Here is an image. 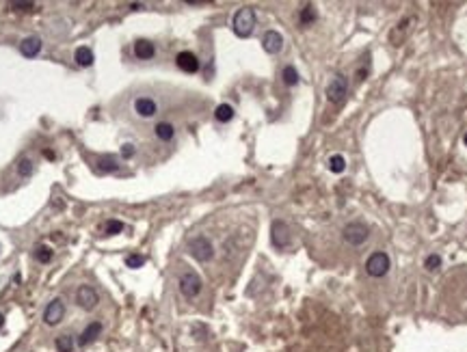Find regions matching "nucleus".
I'll return each instance as SVG.
<instances>
[{
	"label": "nucleus",
	"instance_id": "obj_1",
	"mask_svg": "<svg viewBox=\"0 0 467 352\" xmlns=\"http://www.w3.org/2000/svg\"><path fill=\"white\" fill-rule=\"evenodd\" d=\"M231 26H234V33H236L238 37H249L253 33V28H255V11L251 9V7H243V9H238L236 15H234V22H231Z\"/></svg>",
	"mask_w": 467,
	"mask_h": 352
},
{
	"label": "nucleus",
	"instance_id": "obj_2",
	"mask_svg": "<svg viewBox=\"0 0 467 352\" xmlns=\"http://www.w3.org/2000/svg\"><path fill=\"white\" fill-rule=\"evenodd\" d=\"M188 253L197 261H210L214 257V246L206 236H195L188 242Z\"/></svg>",
	"mask_w": 467,
	"mask_h": 352
},
{
	"label": "nucleus",
	"instance_id": "obj_3",
	"mask_svg": "<svg viewBox=\"0 0 467 352\" xmlns=\"http://www.w3.org/2000/svg\"><path fill=\"white\" fill-rule=\"evenodd\" d=\"M390 266H392L390 255L383 253V251H376V253L370 255L368 261H366V273H368L370 277H376V279H378V277H385V275H387Z\"/></svg>",
	"mask_w": 467,
	"mask_h": 352
},
{
	"label": "nucleus",
	"instance_id": "obj_4",
	"mask_svg": "<svg viewBox=\"0 0 467 352\" xmlns=\"http://www.w3.org/2000/svg\"><path fill=\"white\" fill-rule=\"evenodd\" d=\"M368 236H370V229L364 225V223H348V225L342 229V238L351 246H361L368 240Z\"/></svg>",
	"mask_w": 467,
	"mask_h": 352
},
{
	"label": "nucleus",
	"instance_id": "obj_5",
	"mask_svg": "<svg viewBox=\"0 0 467 352\" xmlns=\"http://www.w3.org/2000/svg\"><path fill=\"white\" fill-rule=\"evenodd\" d=\"M346 93H348V82H346V78L344 76H333L331 82L327 84V98H329V102L342 104L344 98H346Z\"/></svg>",
	"mask_w": 467,
	"mask_h": 352
},
{
	"label": "nucleus",
	"instance_id": "obj_6",
	"mask_svg": "<svg viewBox=\"0 0 467 352\" xmlns=\"http://www.w3.org/2000/svg\"><path fill=\"white\" fill-rule=\"evenodd\" d=\"M180 292L186 296V298H195V296L201 292V279L197 273L192 270H186L182 277H180Z\"/></svg>",
	"mask_w": 467,
	"mask_h": 352
},
{
	"label": "nucleus",
	"instance_id": "obj_7",
	"mask_svg": "<svg viewBox=\"0 0 467 352\" xmlns=\"http://www.w3.org/2000/svg\"><path fill=\"white\" fill-rule=\"evenodd\" d=\"M270 242L277 246V249H286L290 244V229L284 221H273L270 225Z\"/></svg>",
	"mask_w": 467,
	"mask_h": 352
},
{
	"label": "nucleus",
	"instance_id": "obj_8",
	"mask_svg": "<svg viewBox=\"0 0 467 352\" xmlns=\"http://www.w3.org/2000/svg\"><path fill=\"white\" fill-rule=\"evenodd\" d=\"M76 302H78V307L91 311L95 305H98V292L89 285H80L76 290Z\"/></svg>",
	"mask_w": 467,
	"mask_h": 352
},
{
	"label": "nucleus",
	"instance_id": "obj_9",
	"mask_svg": "<svg viewBox=\"0 0 467 352\" xmlns=\"http://www.w3.org/2000/svg\"><path fill=\"white\" fill-rule=\"evenodd\" d=\"M63 316H65V305H63V300L61 298H54L52 302H48V307L44 311V320H46V324H59Z\"/></svg>",
	"mask_w": 467,
	"mask_h": 352
},
{
	"label": "nucleus",
	"instance_id": "obj_10",
	"mask_svg": "<svg viewBox=\"0 0 467 352\" xmlns=\"http://www.w3.org/2000/svg\"><path fill=\"white\" fill-rule=\"evenodd\" d=\"M262 48L268 54H277V52H281V48H284V37H281L277 30H266L262 37Z\"/></svg>",
	"mask_w": 467,
	"mask_h": 352
},
{
	"label": "nucleus",
	"instance_id": "obj_11",
	"mask_svg": "<svg viewBox=\"0 0 467 352\" xmlns=\"http://www.w3.org/2000/svg\"><path fill=\"white\" fill-rule=\"evenodd\" d=\"M175 63H178V67L182 71H186V74H195V71H199V59L192 52H180L178 57H175Z\"/></svg>",
	"mask_w": 467,
	"mask_h": 352
},
{
	"label": "nucleus",
	"instance_id": "obj_12",
	"mask_svg": "<svg viewBox=\"0 0 467 352\" xmlns=\"http://www.w3.org/2000/svg\"><path fill=\"white\" fill-rule=\"evenodd\" d=\"M134 110H136V115H139V117L149 119V117L156 115V102L151 100V98H136Z\"/></svg>",
	"mask_w": 467,
	"mask_h": 352
},
{
	"label": "nucleus",
	"instance_id": "obj_13",
	"mask_svg": "<svg viewBox=\"0 0 467 352\" xmlns=\"http://www.w3.org/2000/svg\"><path fill=\"white\" fill-rule=\"evenodd\" d=\"M156 54V46L149 41V39H139V41L134 43V57L141 59V61H147Z\"/></svg>",
	"mask_w": 467,
	"mask_h": 352
},
{
	"label": "nucleus",
	"instance_id": "obj_14",
	"mask_svg": "<svg viewBox=\"0 0 467 352\" xmlns=\"http://www.w3.org/2000/svg\"><path fill=\"white\" fill-rule=\"evenodd\" d=\"M39 50H42V39H39V37H26V39H24V41L20 43V52H22L26 59L37 57Z\"/></svg>",
	"mask_w": 467,
	"mask_h": 352
},
{
	"label": "nucleus",
	"instance_id": "obj_15",
	"mask_svg": "<svg viewBox=\"0 0 467 352\" xmlns=\"http://www.w3.org/2000/svg\"><path fill=\"white\" fill-rule=\"evenodd\" d=\"M100 333H102V324H100V322H91V324L83 331V335H80L78 343H80V346H89L91 341H95V337H100Z\"/></svg>",
	"mask_w": 467,
	"mask_h": 352
},
{
	"label": "nucleus",
	"instance_id": "obj_16",
	"mask_svg": "<svg viewBox=\"0 0 467 352\" xmlns=\"http://www.w3.org/2000/svg\"><path fill=\"white\" fill-rule=\"evenodd\" d=\"M74 59H76V63L80 67H91L93 65V52H91V48H87V46H83V48H78L76 50V54H74Z\"/></svg>",
	"mask_w": 467,
	"mask_h": 352
},
{
	"label": "nucleus",
	"instance_id": "obj_17",
	"mask_svg": "<svg viewBox=\"0 0 467 352\" xmlns=\"http://www.w3.org/2000/svg\"><path fill=\"white\" fill-rule=\"evenodd\" d=\"M154 132H156V137L160 139V141H165V143H169L173 139V134H175V127L171 125V123H167V121H163V123H158L156 127H154Z\"/></svg>",
	"mask_w": 467,
	"mask_h": 352
},
{
	"label": "nucleus",
	"instance_id": "obj_18",
	"mask_svg": "<svg viewBox=\"0 0 467 352\" xmlns=\"http://www.w3.org/2000/svg\"><path fill=\"white\" fill-rule=\"evenodd\" d=\"M214 117H216V121H221V123H227L234 119V108L229 106V104H219L214 110Z\"/></svg>",
	"mask_w": 467,
	"mask_h": 352
},
{
	"label": "nucleus",
	"instance_id": "obj_19",
	"mask_svg": "<svg viewBox=\"0 0 467 352\" xmlns=\"http://www.w3.org/2000/svg\"><path fill=\"white\" fill-rule=\"evenodd\" d=\"M74 337H71V335H59V337H56V350L59 352H71L74 350Z\"/></svg>",
	"mask_w": 467,
	"mask_h": 352
},
{
	"label": "nucleus",
	"instance_id": "obj_20",
	"mask_svg": "<svg viewBox=\"0 0 467 352\" xmlns=\"http://www.w3.org/2000/svg\"><path fill=\"white\" fill-rule=\"evenodd\" d=\"M33 255H35V259L39 263H48V261L52 259V249H50V246H46V244H39L37 249L33 251Z\"/></svg>",
	"mask_w": 467,
	"mask_h": 352
},
{
	"label": "nucleus",
	"instance_id": "obj_21",
	"mask_svg": "<svg viewBox=\"0 0 467 352\" xmlns=\"http://www.w3.org/2000/svg\"><path fill=\"white\" fill-rule=\"evenodd\" d=\"M281 78H284V82L288 86H294L296 82H299V71H296L292 65H286L284 71H281Z\"/></svg>",
	"mask_w": 467,
	"mask_h": 352
},
{
	"label": "nucleus",
	"instance_id": "obj_22",
	"mask_svg": "<svg viewBox=\"0 0 467 352\" xmlns=\"http://www.w3.org/2000/svg\"><path fill=\"white\" fill-rule=\"evenodd\" d=\"M117 160L115 158H110V156H104L98 160V169L104 171V173H110V171H117Z\"/></svg>",
	"mask_w": 467,
	"mask_h": 352
},
{
	"label": "nucleus",
	"instance_id": "obj_23",
	"mask_svg": "<svg viewBox=\"0 0 467 352\" xmlns=\"http://www.w3.org/2000/svg\"><path fill=\"white\" fill-rule=\"evenodd\" d=\"M329 169H331L333 173H342V171L346 169V160H344V156L335 154V156L329 158Z\"/></svg>",
	"mask_w": 467,
	"mask_h": 352
},
{
	"label": "nucleus",
	"instance_id": "obj_24",
	"mask_svg": "<svg viewBox=\"0 0 467 352\" xmlns=\"http://www.w3.org/2000/svg\"><path fill=\"white\" fill-rule=\"evenodd\" d=\"M299 20H301V24H305V26H307V24H312L314 20H316V9H314L312 5L303 7V9H301V15H299Z\"/></svg>",
	"mask_w": 467,
	"mask_h": 352
},
{
	"label": "nucleus",
	"instance_id": "obj_25",
	"mask_svg": "<svg viewBox=\"0 0 467 352\" xmlns=\"http://www.w3.org/2000/svg\"><path fill=\"white\" fill-rule=\"evenodd\" d=\"M104 231H106V236H115V234H119V231H124V223L117 221V218H110V221H106Z\"/></svg>",
	"mask_w": 467,
	"mask_h": 352
},
{
	"label": "nucleus",
	"instance_id": "obj_26",
	"mask_svg": "<svg viewBox=\"0 0 467 352\" xmlns=\"http://www.w3.org/2000/svg\"><path fill=\"white\" fill-rule=\"evenodd\" d=\"M18 173L22 175V178H26V175L33 173V160H30V158H20V162H18Z\"/></svg>",
	"mask_w": 467,
	"mask_h": 352
},
{
	"label": "nucleus",
	"instance_id": "obj_27",
	"mask_svg": "<svg viewBox=\"0 0 467 352\" xmlns=\"http://www.w3.org/2000/svg\"><path fill=\"white\" fill-rule=\"evenodd\" d=\"M143 263H145V257H143V255H128V257H126V266L128 268H141L143 266Z\"/></svg>",
	"mask_w": 467,
	"mask_h": 352
},
{
	"label": "nucleus",
	"instance_id": "obj_28",
	"mask_svg": "<svg viewBox=\"0 0 467 352\" xmlns=\"http://www.w3.org/2000/svg\"><path fill=\"white\" fill-rule=\"evenodd\" d=\"M424 266H426V270H437V268H441V257L439 255H429V257H426V261H424Z\"/></svg>",
	"mask_w": 467,
	"mask_h": 352
},
{
	"label": "nucleus",
	"instance_id": "obj_29",
	"mask_svg": "<svg viewBox=\"0 0 467 352\" xmlns=\"http://www.w3.org/2000/svg\"><path fill=\"white\" fill-rule=\"evenodd\" d=\"M11 7H13V9H20V11H30V9H33V3H11Z\"/></svg>",
	"mask_w": 467,
	"mask_h": 352
},
{
	"label": "nucleus",
	"instance_id": "obj_30",
	"mask_svg": "<svg viewBox=\"0 0 467 352\" xmlns=\"http://www.w3.org/2000/svg\"><path fill=\"white\" fill-rule=\"evenodd\" d=\"M132 156H134V145L126 143V145L122 147V158H132Z\"/></svg>",
	"mask_w": 467,
	"mask_h": 352
},
{
	"label": "nucleus",
	"instance_id": "obj_31",
	"mask_svg": "<svg viewBox=\"0 0 467 352\" xmlns=\"http://www.w3.org/2000/svg\"><path fill=\"white\" fill-rule=\"evenodd\" d=\"M0 326H3V314H0Z\"/></svg>",
	"mask_w": 467,
	"mask_h": 352
},
{
	"label": "nucleus",
	"instance_id": "obj_32",
	"mask_svg": "<svg viewBox=\"0 0 467 352\" xmlns=\"http://www.w3.org/2000/svg\"><path fill=\"white\" fill-rule=\"evenodd\" d=\"M463 141H465V145H467V134H465V139H463Z\"/></svg>",
	"mask_w": 467,
	"mask_h": 352
}]
</instances>
